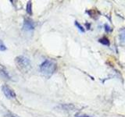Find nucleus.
<instances>
[{
	"mask_svg": "<svg viewBox=\"0 0 125 117\" xmlns=\"http://www.w3.org/2000/svg\"><path fill=\"white\" fill-rule=\"evenodd\" d=\"M2 93L6 97V98H8V99H13L16 98V96H17L16 95L15 91L8 85H6V84L2 85Z\"/></svg>",
	"mask_w": 125,
	"mask_h": 117,
	"instance_id": "nucleus-3",
	"label": "nucleus"
},
{
	"mask_svg": "<svg viewBox=\"0 0 125 117\" xmlns=\"http://www.w3.org/2000/svg\"><path fill=\"white\" fill-rule=\"evenodd\" d=\"M0 77H2V79H5L7 80H12V77L10 75L9 72L5 68H0Z\"/></svg>",
	"mask_w": 125,
	"mask_h": 117,
	"instance_id": "nucleus-6",
	"label": "nucleus"
},
{
	"mask_svg": "<svg viewBox=\"0 0 125 117\" xmlns=\"http://www.w3.org/2000/svg\"><path fill=\"white\" fill-rule=\"evenodd\" d=\"M75 23V26L77 27V28H78V30H79L80 31H81V32L82 33H84V31H85V30H84V27H82L81 24H80V23H78L77 21H75V23Z\"/></svg>",
	"mask_w": 125,
	"mask_h": 117,
	"instance_id": "nucleus-11",
	"label": "nucleus"
},
{
	"mask_svg": "<svg viewBox=\"0 0 125 117\" xmlns=\"http://www.w3.org/2000/svg\"><path fill=\"white\" fill-rule=\"evenodd\" d=\"M85 24H86V26H87L88 29H90V23H86Z\"/></svg>",
	"mask_w": 125,
	"mask_h": 117,
	"instance_id": "nucleus-15",
	"label": "nucleus"
},
{
	"mask_svg": "<svg viewBox=\"0 0 125 117\" xmlns=\"http://www.w3.org/2000/svg\"><path fill=\"white\" fill-rule=\"evenodd\" d=\"M75 117H92L89 115H86V114H81V113H77L76 114Z\"/></svg>",
	"mask_w": 125,
	"mask_h": 117,
	"instance_id": "nucleus-13",
	"label": "nucleus"
},
{
	"mask_svg": "<svg viewBox=\"0 0 125 117\" xmlns=\"http://www.w3.org/2000/svg\"><path fill=\"white\" fill-rule=\"evenodd\" d=\"M105 31H106V32H109V31L112 30V29L110 28V27H109V26L108 24L105 25Z\"/></svg>",
	"mask_w": 125,
	"mask_h": 117,
	"instance_id": "nucleus-14",
	"label": "nucleus"
},
{
	"mask_svg": "<svg viewBox=\"0 0 125 117\" xmlns=\"http://www.w3.org/2000/svg\"><path fill=\"white\" fill-rule=\"evenodd\" d=\"M56 108H59L63 111H73L74 109H76V107L73 104H62L58 105Z\"/></svg>",
	"mask_w": 125,
	"mask_h": 117,
	"instance_id": "nucleus-5",
	"label": "nucleus"
},
{
	"mask_svg": "<svg viewBox=\"0 0 125 117\" xmlns=\"http://www.w3.org/2000/svg\"><path fill=\"white\" fill-rule=\"evenodd\" d=\"M120 40L122 43H125V28H121L119 32Z\"/></svg>",
	"mask_w": 125,
	"mask_h": 117,
	"instance_id": "nucleus-8",
	"label": "nucleus"
},
{
	"mask_svg": "<svg viewBox=\"0 0 125 117\" xmlns=\"http://www.w3.org/2000/svg\"><path fill=\"white\" fill-rule=\"evenodd\" d=\"M26 12L27 14L32 15V2H31V1L27 2L26 6Z\"/></svg>",
	"mask_w": 125,
	"mask_h": 117,
	"instance_id": "nucleus-9",
	"label": "nucleus"
},
{
	"mask_svg": "<svg viewBox=\"0 0 125 117\" xmlns=\"http://www.w3.org/2000/svg\"><path fill=\"white\" fill-rule=\"evenodd\" d=\"M15 63L17 69L21 73H28L31 69V62L28 58L24 56H19L15 58Z\"/></svg>",
	"mask_w": 125,
	"mask_h": 117,
	"instance_id": "nucleus-2",
	"label": "nucleus"
},
{
	"mask_svg": "<svg viewBox=\"0 0 125 117\" xmlns=\"http://www.w3.org/2000/svg\"><path fill=\"white\" fill-rule=\"evenodd\" d=\"M56 62L51 59H46L40 66L41 73L47 78L52 77V74L56 71Z\"/></svg>",
	"mask_w": 125,
	"mask_h": 117,
	"instance_id": "nucleus-1",
	"label": "nucleus"
},
{
	"mask_svg": "<svg viewBox=\"0 0 125 117\" xmlns=\"http://www.w3.org/2000/svg\"><path fill=\"white\" fill-rule=\"evenodd\" d=\"M86 13H87L90 17L94 18V19H96L98 17H99V15L100 14V13L97 10L95 9H93V10H87L86 11Z\"/></svg>",
	"mask_w": 125,
	"mask_h": 117,
	"instance_id": "nucleus-7",
	"label": "nucleus"
},
{
	"mask_svg": "<svg viewBox=\"0 0 125 117\" xmlns=\"http://www.w3.org/2000/svg\"><path fill=\"white\" fill-rule=\"evenodd\" d=\"M35 28V23L30 18H25L23 24V29L24 30H33Z\"/></svg>",
	"mask_w": 125,
	"mask_h": 117,
	"instance_id": "nucleus-4",
	"label": "nucleus"
},
{
	"mask_svg": "<svg viewBox=\"0 0 125 117\" xmlns=\"http://www.w3.org/2000/svg\"><path fill=\"white\" fill-rule=\"evenodd\" d=\"M99 41L101 43V44H103L104 45H107V46L109 45V39L107 38H105V37L100 38L99 40Z\"/></svg>",
	"mask_w": 125,
	"mask_h": 117,
	"instance_id": "nucleus-10",
	"label": "nucleus"
},
{
	"mask_svg": "<svg viewBox=\"0 0 125 117\" xmlns=\"http://www.w3.org/2000/svg\"><path fill=\"white\" fill-rule=\"evenodd\" d=\"M6 50V47L5 45V44L2 42V40H0V51H2V52H4V51Z\"/></svg>",
	"mask_w": 125,
	"mask_h": 117,
	"instance_id": "nucleus-12",
	"label": "nucleus"
}]
</instances>
